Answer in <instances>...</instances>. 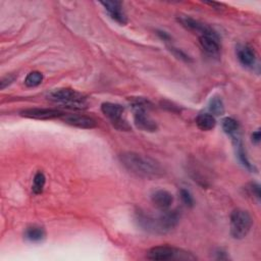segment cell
<instances>
[{"label":"cell","instance_id":"obj_1","mask_svg":"<svg viewBox=\"0 0 261 261\" xmlns=\"http://www.w3.org/2000/svg\"><path fill=\"white\" fill-rule=\"evenodd\" d=\"M122 166L130 173L145 179H157L164 174L161 164L149 156L136 152H122L118 156Z\"/></svg>","mask_w":261,"mask_h":261},{"label":"cell","instance_id":"obj_2","mask_svg":"<svg viewBox=\"0 0 261 261\" xmlns=\"http://www.w3.org/2000/svg\"><path fill=\"white\" fill-rule=\"evenodd\" d=\"M180 215L177 210H164L154 216L142 210L136 212V222L145 231L153 234H165L171 231L179 222Z\"/></svg>","mask_w":261,"mask_h":261},{"label":"cell","instance_id":"obj_3","mask_svg":"<svg viewBox=\"0 0 261 261\" xmlns=\"http://www.w3.org/2000/svg\"><path fill=\"white\" fill-rule=\"evenodd\" d=\"M47 98L71 109H85L88 106L87 97L84 94L69 88L53 90L47 94Z\"/></svg>","mask_w":261,"mask_h":261},{"label":"cell","instance_id":"obj_4","mask_svg":"<svg viewBox=\"0 0 261 261\" xmlns=\"http://www.w3.org/2000/svg\"><path fill=\"white\" fill-rule=\"evenodd\" d=\"M253 225V219L247 210L237 208L229 217L230 234L236 240H242L250 232Z\"/></svg>","mask_w":261,"mask_h":261},{"label":"cell","instance_id":"obj_5","mask_svg":"<svg viewBox=\"0 0 261 261\" xmlns=\"http://www.w3.org/2000/svg\"><path fill=\"white\" fill-rule=\"evenodd\" d=\"M147 258L150 260H158V261H164V260H195L197 259L196 256H194L192 253L177 249L170 246H156L151 248L147 253Z\"/></svg>","mask_w":261,"mask_h":261},{"label":"cell","instance_id":"obj_6","mask_svg":"<svg viewBox=\"0 0 261 261\" xmlns=\"http://www.w3.org/2000/svg\"><path fill=\"white\" fill-rule=\"evenodd\" d=\"M101 111L110 120L111 124L118 130L128 132L132 129L129 123L123 117L124 108L117 103L104 102L101 104Z\"/></svg>","mask_w":261,"mask_h":261},{"label":"cell","instance_id":"obj_7","mask_svg":"<svg viewBox=\"0 0 261 261\" xmlns=\"http://www.w3.org/2000/svg\"><path fill=\"white\" fill-rule=\"evenodd\" d=\"M64 114L65 113L63 111L54 108H29L20 111L21 116L39 120L61 118Z\"/></svg>","mask_w":261,"mask_h":261},{"label":"cell","instance_id":"obj_8","mask_svg":"<svg viewBox=\"0 0 261 261\" xmlns=\"http://www.w3.org/2000/svg\"><path fill=\"white\" fill-rule=\"evenodd\" d=\"M177 21L187 30L199 33L201 35H214L217 34L213 29H211L209 25L201 22L198 19H195L191 16L187 15H179L177 17Z\"/></svg>","mask_w":261,"mask_h":261},{"label":"cell","instance_id":"obj_9","mask_svg":"<svg viewBox=\"0 0 261 261\" xmlns=\"http://www.w3.org/2000/svg\"><path fill=\"white\" fill-rule=\"evenodd\" d=\"M100 4L104 7L107 14L117 23L124 25L127 22V17L122 8V2L120 1H102Z\"/></svg>","mask_w":261,"mask_h":261},{"label":"cell","instance_id":"obj_10","mask_svg":"<svg viewBox=\"0 0 261 261\" xmlns=\"http://www.w3.org/2000/svg\"><path fill=\"white\" fill-rule=\"evenodd\" d=\"M133 111H134V122L139 129L143 132H149V133H153L157 130L158 125L156 121L148 115L147 110L136 109Z\"/></svg>","mask_w":261,"mask_h":261},{"label":"cell","instance_id":"obj_11","mask_svg":"<svg viewBox=\"0 0 261 261\" xmlns=\"http://www.w3.org/2000/svg\"><path fill=\"white\" fill-rule=\"evenodd\" d=\"M199 43L202 49L211 57H217L220 54V39L217 34L199 36Z\"/></svg>","mask_w":261,"mask_h":261},{"label":"cell","instance_id":"obj_12","mask_svg":"<svg viewBox=\"0 0 261 261\" xmlns=\"http://www.w3.org/2000/svg\"><path fill=\"white\" fill-rule=\"evenodd\" d=\"M62 121L71 126H75L79 128H94L97 126V121L90 116L82 115V114H64L61 117Z\"/></svg>","mask_w":261,"mask_h":261},{"label":"cell","instance_id":"obj_13","mask_svg":"<svg viewBox=\"0 0 261 261\" xmlns=\"http://www.w3.org/2000/svg\"><path fill=\"white\" fill-rule=\"evenodd\" d=\"M151 201L161 211L168 210L173 202V196L166 190H157L152 193Z\"/></svg>","mask_w":261,"mask_h":261},{"label":"cell","instance_id":"obj_14","mask_svg":"<svg viewBox=\"0 0 261 261\" xmlns=\"http://www.w3.org/2000/svg\"><path fill=\"white\" fill-rule=\"evenodd\" d=\"M237 58L245 67H253L256 63L255 51L248 45H239L237 47Z\"/></svg>","mask_w":261,"mask_h":261},{"label":"cell","instance_id":"obj_15","mask_svg":"<svg viewBox=\"0 0 261 261\" xmlns=\"http://www.w3.org/2000/svg\"><path fill=\"white\" fill-rule=\"evenodd\" d=\"M232 142H233V146H234V150H236V155L240 161V163L249 171H255V167L254 165L250 162V160L248 159V156L246 154V151L244 149L243 143L240 139V135L231 138Z\"/></svg>","mask_w":261,"mask_h":261},{"label":"cell","instance_id":"obj_16","mask_svg":"<svg viewBox=\"0 0 261 261\" xmlns=\"http://www.w3.org/2000/svg\"><path fill=\"white\" fill-rule=\"evenodd\" d=\"M23 237L27 241L31 243H40L43 242L46 238V231L44 227L40 225H30L25 228Z\"/></svg>","mask_w":261,"mask_h":261},{"label":"cell","instance_id":"obj_17","mask_svg":"<svg viewBox=\"0 0 261 261\" xmlns=\"http://www.w3.org/2000/svg\"><path fill=\"white\" fill-rule=\"evenodd\" d=\"M196 124L201 130H211L216 125V119L214 115L210 113H201L196 118Z\"/></svg>","mask_w":261,"mask_h":261},{"label":"cell","instance_id":"obj_18","mask_svg":"<svg viewBox=\"0 0 261 261\" xmlns=\"http://www.w3.org/2000/svg\"><path fill=\"white\" fill-rule=\"evenodd\" d=\"M221 126H222L223 132L226 135H228L230 138H233V137L240 135L239 134V132H240V124L232 117H229V116L224 117L221 120Z\"/></svg>","mask_w":261,"mask_h":261},{"label":"cell","instance_id":"obj_19","mask_svg":"<svg viewBox=\"0 0 261 261\" xmlns=\"http://www.w3.org/2000/svg\"><path fill=\"white\" fill-rule=\"evenodd\" d=\"M130 106L133 108V110L136 109H143V110H149L151 108H153V104L151 101H149L148 99L144 98V97H129L128 98Z\"/></svg>","mask_w":261,"mask_h":261},{"label":"cell","instance_id":"obj_20","mask_svg":"<svg viewBox=\"0 0 261 261\" xmlns=\"http://www.w3.org/2000/svg\"><path fill=\"white\" fill-rule=\"evenodd\" d=\"M208 108L212 115H222L224 113V104L219 96H213L210 99Z\"/></svg>","mask_w":261,"mask_h":261},{"label":"cell","instance_id":"obj_21","mask_svg":"<svg viewBox=\"0 0 261 261\" xmlns=\"http://www.w3.org/2000/svg\"><path fill=\"white\" fill-rule=\"evenodd\" d=\"M46 184V176L42 171H37L33 178V186L32 191L35 195H39L43 192L44 187Z\"/></svg>","mask_w":261,"mask_h":261},{"label":"cell","instance_id":"obj_22","mask_svg":"<svg viewBox=\"0 0 261 261\" xmlns=\"http://www.w3.org/2000/svg\"><path fill=\"white\" fill-rule=\"evenodd\" d=\"M43 79H44V76H43L42 72L34 70V71H31L30 73H28V75L25 76L24 85L29 88H35L42 84Z\"/></svg>","mask_w":261,"mask_h":261},{"label":"cell","instance_id":"obj_23","mask_svg":"<svg viewBox=\"0 0 261 261\" xmlns=\"http://www.w3.org/2000/svg\"><path fill=\"white\" fill-rule=\"evenodd\" d=\"M179 196H180V199L182 201V203L187 206V207H193L194 204H195V201H194V198L191 194V192L187 189H180L179 191Z\"/></svg>","mask_w":261,"mask_h":261},{"label":"cell","instance_id":"obj_24","mask_svg":"<svg viewBox=\"0 0 261 261\" xmlns=\"http://www.w3.org/2000/svg\"><path fill=\"white\" fill-rule=\"evenodd\" d=\"M248 191L251 195H253L258 201H260L261 194H260V185L258 182H250L247 187Z\"/></svg>","mask_w":261,"mask_h":261},{"label":"cell","instance_id":"obj_25","mask_svg":"<svg viewBox=\"0 0 261 261\" xmlns=\"http://www.w3.org/2000/svg\"><path fill=\"white\" fill-rule=\"evenodd\" d=\"M16 79V75L15 74H12V73H9V74H6L5 76H3L1 80H0V89L1 90H4L6 87L10 86Z\"/></svg>","mask_w":261,"mask_h":261},{"label":"cell","instance_id":"obj_26","mask_svg":"<svg viewBox=\"0 0 261 261\" xmlns=\"http://www.w3.org/2000/svg\"><path fill=\"white\" fill-rule=\"evenodd\" d=\"M169 48V50L174 54V56H176L177 58H179V59H181V60H184V61H191V58H190V56L189 55H187L184 51H181L180 49H177V48H175V47H172V46H169L168 47Z\"/></svg>","mask_w":261,"mask_h":261},{"label":"cell","instance_id":"obj_27","mask_svg":"<svg viewBox=\"0 0 261 261\" xmlns=\"http://www.w3.org/2000/svg\"><path fill=\"white\" fill-rule=\"evenodd\" d=\"M260 139H261V133H260V129H257L255 132H253L252 136H251V140L254 144H259L260 142Z\"/></svg>","mask_w":261,"mask_h":261},{"label":"cell","instance_id":"obj_28","mask_svg":"<svg viewBox=\"0 0 261 261\" xmlns=\"http://www.w3.org/2000/svg\"><path fill=\"white\" fill-rule=\"evenodd\" d=\"M205 4L211 6L213 9H217V10H220V9H222V7H223V5H222L221 3L214 2V1H207V2H205Z\"/></svg>","mask_w":261,"mask_h":261},{"label":"cell","instance_id":"obj_29","mask_svg":"<svg viewBox=\"0 0 261 261\" xmlns=\"http://www.w3.org/2000/svg\"><path fill=\"white\" fill-rule=\"evenodd\" d=\"M158 36L163 40V41H169L170 40V36L166 33V32H162V31H158L157 32Z\"/></svg>","mask_w":261,"mask_h":261},{"label":"cell","instance_id":"obj_30","mask_svg":"<svg viewBox=\"0 0 261 261\" xmlns=\"http://www.w3.org/2000/svg\"><path fill=\"white\" fill-rule=\"evenodd\" d=\"M216 254H217V259H227V255L223 251H218Z\"/></svg>","mask_w":261,"mask_h":261}]
</instances>
